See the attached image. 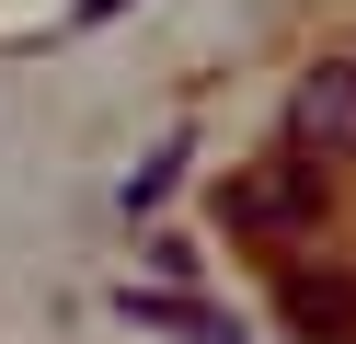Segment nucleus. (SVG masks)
Listing matches in <instances>:
<instances>
[{"instance_id": "obj_3", "label": "nucleus", "mask_w": 356, "mask_h": 344, "mask_svg": "<svg viewBox=\"0 0 356 344\" xmlns=\"http://www.w3.org/2000/svg\"><path fill=\"white\" fill-rule=\"evenodd\" d=\"M276 310H287V333H310V344H356V275L287 264L276 275Z\"/></svg>"}, {"instance_id": "obj_1", "label": "nucleus", "mask_w": 356, "mask_h": 344, "mask_svg": "<svg viewBox=\"0 0 356 344\" xmlns=\"http://www.w3.org/2000/svg\"><path fill=\"white\" fill-rule=\"evenodd\" d=\"M218 218L241 229V241H276V229H310L322 218V172H310V149L264 161V172H241L230 195H218Z\"/></svg>"}, {"instance_id": "obj_2", "label": "nucleus", "mask_w": 356, "mask_h": 344, "mask_svg": "<svg viewBox=\"0 0 356 344\" xmlns=\"http://www.w3.org/2000/svg\"><path fill=\"white\" fill-rule=\"evenodd\" d=\"M287 149L356 161V58H310L299 81H287Z\"/></svg>"}, {"instance_id": "obj_4", "label": "nucleus", "mask_w": 356, "mask_h": 344, "mask_svg": "<svg viewBox=\"0 0 356 344\" xmlns=\"http://www.w3.org/2000/svg\"><path fill=\"white\" fill-rule=\"evenodd\" d=\"M115 321H149V333H172V344H253L218 298H172V287H115Z\"/></svg>"}, {"instance_id": "obj_6", "label": "nucleus", "mask_w": 356, "mask_h": 344, "mask_svg": "<svg viewBox=\"0 0 356 344\" xmlns=\"http://www.w3.org/2000/svg\"><path fill=\"white\" fill-rule=\"evenodd\" d=\"M104 12H127V0H81V23H104Z\"/></svg>"}, {"instance_id": "obj_5", "label": "nucleus", "mask_w": 356, "mask_h": 344, "mask_svg": "<svg viewBox=\"0 0 356 344\" xmlns=\"http://www.w3.org/2000/svg\"><path fill=\"white\" fill-rule=\"evenodd\" d=\"M184 172V138H161V149L138 161V172H127V218H149V206H161V183Z\"/></svg>"}]
</instances>
